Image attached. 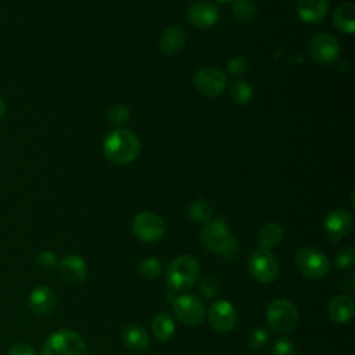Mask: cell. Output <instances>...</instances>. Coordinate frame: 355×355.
Returning <instances> with one entry per match:
<instances>
[{
  "mask_svg": "<svg viewBox=\"0 0 355 355\" xmlns=\"http://www.w3.org/2000/svg\"><path fill=\"white\" fill-rule=\"evenodd\" d=\"M130 118V111L125 104H114L108 111V119L115 126H123Z\"/></svg>",
  "mask_w": 355,
  "mask_h": 355,
  "instance_id": "cell-27",
  "label": "cell"
},
{
  "mask_svg": "<svg viewBox=\"0 0 355 355\" xmlns=\"http://www.w3.org/2000/svg\"><path fill=\"white\" fill-rule=\"evenodd\" d=\"M29 308L33 313L39 316H47L53 313V311L57 306V298L54 291L46 286V284H39L36 286L31 294H29Z\"/></svg>",
  "mask_w": 355,
  "mask_h": 355,
  "instance_id": "cell-15",
  "label": "cell"
},
{
  "mask_svg": "<svg viewBox=\"0 0 355 355\" xmlns=\"http://www.w3.org/2000/svg\"><path fill=\"white\" fill-rule=\"evenodd\" d=\"M329 11L327 0H298L297 14L305 22H319Z\"/></svg>",
  "mask_w": 355,
  "mask_h": 355,
  "instance_id": "cell-17",
  "label": "cell"
},
{
  "mask_svg": "<svg viewBox=\"0 0 355 355\" xmlns=\"http://www.w3.org/2000/svg\"><path fill=\"white\" fill-rule=\"evenodd\" d=\"M295 347L288 338H279L272 347V355H295Z\"/></svg>",
  "mask_w": 355,
  "mask_h": 355,
  "instance_id": "cell-32",
  "label": "cell"
},
{
  "mask_svg": "<svg viewBox=\"0 0 355 355\" xmlns=\"http://www.w3.org/2000/svg\"><path fill=\"white\" fill-rule=\"evenodd\" d=\"M7 355H36L35 349L25 343H18L10 347Z\"/></svg>",
  "mask_w": 355,
  "mask_h": 355,
  "instance_id": "cell-35",
  "label": "cell"
},
{
  "mask_svg": "<svg viewBox=\"0 0 355 355\" xmlns=\"http://www.w3.org/2000/svg\"><path fill=\"white\" fill-rule=\"evenodd\" d=\"M103 151L111 162L126 165L140 155L141 143L136 133L123 128H116L105 136Z\"/></svg>",
  "mask_w": 355,
  "mask_h": 355,
  "instance_id": "cell-1",
  "label": "cell"
},
{
  "mask_svg": "<svg viewBox=\"0 0 355 355\" xmlns=\"http://www.w3.org/2000/svg\"><path fill=\"white\" fill-rule=\"evenodd\" d=\"M187 18L196 28L207 29L216 24L219 18V10L214 3L200 0L190 6L187 11Z\"/></svg>",
  "mask_w": 355,
  "mask_h": 355,
  "instance_id": "cell-14",
  "label": "cell"
},
{
  "mask_svg": "<svg viewBox=\"0 0 355 355\" xmlns=\"http://www.w3.org/2000/svg\"><path fill=\"white\" fill-rule=\"evenodd\" d=\"M200 239L207 250L230 259L239 250V241L230 234V229L223 218L208 222L200 233Z\"/></svg>",
  "mask_w": 355,
  "mask_h": 355,
  "instance_id": "cell-2",
  "label": "cell"
},
{
  "mask_svg": "<svg viewBox=\"0 0 355 355\" xmlns=\"http://www.w3.org/2000/svg\"><path fill=\"white\" fill-rule=\"evenodd\" d=\"M151 329L155 338H158L159 341H168L175 333V323H173V319L166 312H159L153 319Z\"/></svg>",
  "mask_w": 355,
  "mask_h": 355,
  "instance_id": "cell-23",
  "label": "cell"
},
{
  "mask_svg": "<svg viewBox=\"0 0 355 355\" xmlns=\"http://www.w3.org/2000/svg\"><path fill=\"white\" fill-rule=\"evenodd\" d=\"M230 98L237 105H244L252 98V87L245 80H237L230 87Z\"/></svg>",
  "mask_w": 355,
  "mask_h": 355,
  "instance_id": "cell-25",
  "label": "cell"
},
{
  "mask_svg": "<svg viewBox=\"0 0 355 355\" xmlns=\"http://www.w3.org/2000/svg\"><path fill=\"white\" fill-rule=\"evenodd\" d=\"M189 215L194 222L207 225L208 222H211L214 211H212V207L208 201H205L202 198H198V200H194L191 202V205L189 208Z\"/></svg>",
  "mask_w": 355,
  "mask_h": 355,
  "instance_id": "cell-24",
  "label": "cell"
},
{
  "mask_svg": "<svg viewBox=\"0 0 355 355\" xmlns=\"http://www.w3.org/2000/svg\"><path fill=\"white\" fill-rule=\"evenodd\" d=\"M60 275L62 279L71 284L82 283L86 279L87 275V266L86 262L78 257V255H65L60 261Z\"/></svg>",
  "mask_w": 355,
  "mask_h": 355,
  "instance_id": "cell-16",
  "label": "cell"
},
{
  "mask_svg": "<svg viewBox=\"0 0 355 355\" xmlns=\"http://www.w3.org/2000/svg\"><path fill=\"white\" fill-rule=\"evenodd\" d=\"M355 305L351 297L348 295H337L334 297L327 308V313L331 322L334 323H347L354 316Z\"/></svg>",
  "mask_w": 355,
  "mask_h": 355,
  "instance_id": "cell-18",
  "label": "cell"
},
{
  "mask_svg": "<svg viewBox=\"0 0 355 355\" xmlns=\"http://www.w3.org/2000/svg\"><path fill=\"white\" fill-rule=\"evenodd\" d=\"M298 318L300 315L297 306L286 298L272 301L266 311V319L270 329L282 334L294 330L298 323Z\"/></svg>",
  "mask_w": 355,
  "mask_h": 355,
  "instance_id": "cell-5",
  "label": "cell"
},
{
  "mask_svg": "<svg viewBox=\"0 0 355 355\" xmlns=\"http://www.w3.org/2000/svg\"><path fill=\"white\" fill-rule=\"evenodd\" d=\"M140 275L148 280H154L157 277H159L161 272H162V265L157 258H146L144 261H141L140 266H139Z\"/></svg>",
  "mask_w": 355,
  "mask_h": 355,
  "instance_id": "cell-26",
  "label": "cell"
},
{
  "mask_svg": "<svg viewBox=\"0 0 355 355\" xmlns=\"http://www.w3.org/2000/svg\"><path fill=\"white\" fill-rule=\"evenodd\" d=\"M237 315L234 306L225 300L215 301L208 308V322L209 324L220 333L229 331L236 326Z\"/></svg>",
  "mask_w": 355,
  "mask_h": 355,
  "instance_id": "cell-13",
  "label": "cell"
},
{
  "mask_svg": "<svg viewBox=\"0 0 355 355\" xmlns=\"http://www.w3.org/2000/svg\"><path fill=\"white\" fill-rule=\"evenodd\" d=\"M193 82L201 94L207 97H218L227 86V76L218 68L207 67L196 72Z\"/></svg>",
  "mask_w": 355,
  "mask_h": 355,
  "instance_id": "cell-10",
  "label": "cell"
},
{
  "mask_svg": "<svg viewBox=\"0 0 355 355\" xmlns=\"http://www.w3.org/2000/svg\"><path fill=\"white\" fill-rule=\"evenodd\" d=\"M36 262L42 269H53L57 265V255L53 251H42L36 257Z\"/></svg>",
  "mask_w": 355,
  "mask_h": 355,
  "instance_id": "cell-34",
  "label": "cell"
},
{
  "mask_svg": "<svg viewBox=\"0 0 355 355\" xmlns=\"http://www.w3.org/2000/svg\"><path fill=\"white\" fill-rule=\"evenodd\" d=\"M219 280L215 275H205L200 280V291L205 298H214L219 293Z\"/></svg>",
  "mask_w": 355,
  "mask_h": 355,
  "instance_id": "cell-29",
  "label": "cell"
},
{
  "mask_svg": "<svg viewBox=\"0 0 355 355\" xmlns=\"http://www.w3.org/2000/svg\"><path fill=\"white\" fill-rule=\"evenodd\" d=\"M186 44L184 32L179 26H168L159 35V47L165 54H176Z\"/></svg>",
  "mask_w": 355,
  "mask_h": 355,
  "instance_id": "cell-19",
  "label": "cell"
},
{
  "mask_svg": "<svg viewBox=\"0 0 355 355\" xmlns=\"http://www.w3.org/2000/svg\"><path fill=\"white\" fill-rule=\"evenodd\" d=\"M269 341V334L263 329H255L248 336V345L254 349L263 348Z\"/></svg>",
  "mask_w": 355,
  "mask_h": 355,
  "instance_id": "cell-30",
  "label": "cell"
},
{
  "mask_svg": "<svg viewBox=\"0 0 355 355\" xmlns=\"http://www.w3.org/2000/svg\"><path fill=\"white\" fill-rule=\"evenodd\" d=\"M42 355H86V344L73 330H57L46 338Z\"/></svg>",
  "mask_w": 355,
  "mask_h": 355,
  "instance_id": "cell-4",
  "label": "cell"
},
{
  "mask_svg": "<svg viewBox=\"0 0 355 355\" xmlns=\"http://www.w3.org/2000/svg\"><path fill=\"white\" fill-rule=\"evenodd\" d=\"M323 227L330 243L337 244L340 240H343L352 232V227H354L352 215L343 208L333 209L324 218Z\"/></svg>",
  "mask_w": 355,
  "mask_h": 355,
  "instance_id": "cell-11",
  "label": "cell"
},
{
  "mask_svg": "<svg viewBox=\"0 0 355 355\" xmlns=\"http://www.w3.org/2000/svg\"><path fill=\"white\" fill-rule=\"evenodd\" d=\"M198 262L190 255H180L175 258L165 275V282L173 291H184L190 288L198 277Z\"/></svg>",
  "mask_w": 355,
  "mask_h": 355,
  "instance_id": "cell-3",
  "label": "cell"
},
{
  "mask_svg": "<svg viewBox=\"0 0 355 355\" xmlns=\"http://www.w3.org/2000/svg\"><path fill=\"white\" fill-rule=\"evenodd\" d=\"M216 1H219V3H230L233 0H216Z\"/></svg>",
  "mask_w": 355,
  "mask_h": 355,
  "instance_id": "cell-37",
  "label": "cell"
},
{
  "mask_svg": "<svg viewBox=\"0 0 355 355\" xmlns=\"http://www.w3.org/2000/svg\"><path fill=\"white\" fill-rule=\"evenodd\" d=\"M122 341L129 349L144 351L150 345V336L140 326H128L122 333Z\"/></svg>",
  "mask_w": 355,
  "mask_h": 355,
  "instance_id": "cell-21",
  "label": "cell"
},
{
  "mask_svg": "<svg viewBox=\"0 0 355 355\" xmlns=\"http://www.w3.org/2000/svg\"><path fill=\"white\" fill-rule=\"evenodd\" d=\"M295 263L300 272L312 280L323 277L331 268L330 259L322 251L312 247H301L297 250Z\"/></svg>",
  "mask_w": 355,
  "mask_h": 355,
  "instance_id": "cell-6",
  "label": "cell"
},
{
  "mask_svg": "<svg viewBox=\"0 0 355 355\" xmlns=\"http://www.w3.org/2000/svg\"><path fill=\"white\" fill-rule=\"evenodd\" d=\"M4 112H6V104H4L3 98L0 97V118L4 115Z\"/></svg>",
  "mask_w": 355,
  "mask_h": 355,
  "instance_id": "cell-36",
  "label": "cell"
},
{
  "mask_svg": "<svg viewBox=\"0 0 355 355\" xmlns=\"http://www.w3.org/2000/svg\"><path fill=\"white\" fill-rule=\"evenodd\" d=\"M334 26L344 33H354L355 31V6L352 3L340 4L333 14Z\"/></svg>",
  "mask_w": 355,
  "mask_h": 355,
  "instance_id": "cell-20",
  "label": "cell"
},
{
  "mask_svg": "<svg viewBox=\"0 0 355 355\" xmlns=\"http://www.w3.org/2000/svg\"><path fill=\"white\" fill-rule=\"evenodd\" d=\"M248 68V64H247V60L243 58V57H233L229 60V64H227V71L233 75V76H240L243 75Z\"/></svg>",
  "mask_w": 355,
  "mask_h": 355,
  "instance_id": "cell-33",
  "label": "cell"
},
{
  "mask_svg": "<svg viewBox=\"0 0 355 355\" xmlns=\"http://www.w3.org/2000/svg\"><path fill=\"white\" fill-rule=\"evenodd\" d=\"M165 222L157 214L144 211L137 214L132 222V230L137 239L146 243L159 240L165 233Z\"/></svg>",
  "mask_w": 355,
  "mask_h": 355,
  "instance_id": "cell-9",
  "label": "cell"
},
{
  "mask_svg": "<svg viewBox=\"0 0 355 355\" xmlns=\"http://www.w3.org/2000/svg\"><path fill=\"white\" fill-rule=\"evenodd\" d=\"M283 239V229L279 223L270 222L263 225L258 232V243L261 248L269 250L275 245H277Z\"/></svg>",
  "mask_w": 355,
  "mask_h": 355,
  "instance_id": "cell-22",
  "label": "cell"
},
{
  "mask_svg": "<svg viewBox=\"0 0 355 355\" xmlns=\"http://www.w3.org/2000/svg\"><path fill=\"white\" fill-rule=\"evenodd\" d=\"M234 17L241 22H248L255 17V7L248 0H237L233 7Z\"/></svg>",
  "mask_w": 355,
  "mask_h": 355,
  "instance_id": "cell-28",
  "label": "cell"
},
{
  "mask_svg": "<svg viewBox=\"0 0 355 355\" xmlns=\"http://www.w3.org/2000/svg\"><path fill=\"white\" fill-rule=\"evenodd\" d=\"M248 270L261 283H270L279 277L280 266L275 255L265 248L254 251L248 258Z\"/></svg>",
  "mask_w": 355,
  "mask_h": 355,
  "instance_id": "cell-7",
  "label": "cell"
},
{
  "mask_svg": "<svg viewBox=\"0 0 355 355\" xmlns=\"http://www.w3.org/2000/svg\"><path fill=\"white\" fill-rule=\"evenodd\" d=\"M354 262H355V252L352 248H344L336 257V266L340 270L351 268Z\"/></svg>",
  "mask_w": 355,
  "mask_h": 355,
  "instance_id": "cell-31",
  "label": "cell"
},
{
  "mask_svg": "<svg viewBox=\"0 0 355 355\" xmlns=\"http://www.w3.org/2000/svg\"><path fill=\"white\" fill-rule=\"evenodd\" d=\"M173 312L176 318L187 326H197L205 318V308L204 304L200 301L198 297L193 294H183L175 297L172 302Z\"/></svg>",
  "mask_w": 355,
  "mask_h": 355,
  "instance_id": "cell-8",
  "label": "cell"
},
{
  "mask_svg": "<svg viewBox=\"0 0 355 355\" xmlns=\"http://www.w3.org/2000/svg\"><path fill=\"white\" fill-rule=\"evenodd\" d=\"M309 53L319 64H330L340 55V43L330 33H318L309 43Z\"/></svg>",
  "mask_w": 355,
  "mask_h": 355,
  "instance_id": "cell-12",
  "label": "cell"
}]
</instances>
